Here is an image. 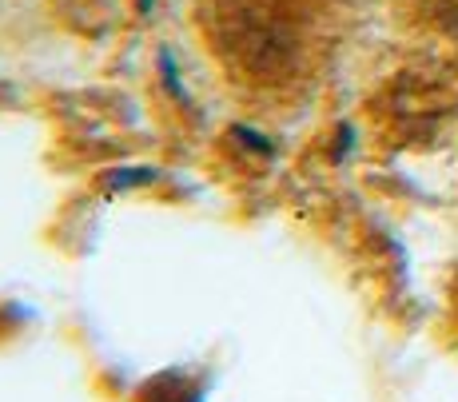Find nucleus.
Returning a JSON list of instances; mask_svg holds the SVG:
<instances>
[{"label":"nucleus","mask_w":458,"mask_h":402,"mask_svg":"<svg viewBox=\"0 0 458 402\" xmlns=\"http://www.w3.org/2000/svg\"><path fill=\"white\" fill-rule=\"evenodd\" d=\"M140 8H148V0H140Z\"/></svg>","instance_id":"7ed1b4c3"},{"label":"nucleus","mask_w":458,"mask_h":402,"mask_svg":"<svg viewBox=\"0 0 458 402\" xmlns=\"http://www.w3.org/2000/svg\"><path fill=\"white\" fill-rule=\"evenodd\" d=\"M136 180H156V172H152V168L116 172V176H108V188H136Z\"/></svg>","instance_id":"f257e3e1"},{"label":"nucleus","mask_w":458,"mask_h":402,"mask_svg":"<svg viewBox=\"0 0 458 402\" xmlns=\"http://www.w3.org/2000/svg\"><path fill=\"white\" fill-rule=\"evenodd\" d=\"M160 68H164V80H167V88H172L175 96H183V84H180V72H175V60H172V52H164V56H160Z\"/></svg>","instance_id":"f03ea898"}]
</instances>
